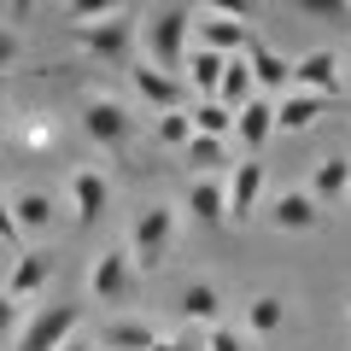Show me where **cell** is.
Masks as SVG:
<instances>
[{
    "mask_svg": "<svg viewBox=\"0 0 351 351\" xmlns=\"http://www.w3.org/2000/svg\"><path fill=\"white\" fill-rule=\"evenodd\" d=\"M152 141H158L164 152H182L193 141V123H188V112H164V117H152Z\"/></svg>",
    "mask_w": 351,
    "mask_h": 351,
    "instance_id": "cell-27",
    "label": "cell"
},
{
    "mask_svg": "<svg viewBox=\"0 0 351 351\" xmlns=\"http://www.w3.org/2000/svg\"><path fill=\"white\" fill-rule=\"evenodd\" d=\"M269 223H276V234H316V228L328 223V211L304 188H281L276 199H269Z\"/></svg>",
    "mask_w": 351,
    "mask_h": 351,
    "instance_id": "cell-12",
    "label": "cell"
},
{
    "mask_svg": "<svg viewBox=\"0 0 351 351\" xmlns=\"http://www.w3.org/2000/svg\"><path fill=\"white\" fill-rule=\"evenodd\" d=\"M258 41V29L246 24V12H228V6H193V47L240 59V53Z\"/></svg>",
    "mask_w": 351,
    "mask_h": 351,
    "instance_id": "cell-4",
    "label": "cell"
},
{
    "mask_svg": "<svg viewBox=\"0 0 351 351\" xmlns=\"http://www.w3.org/2000/svg\"><path fill=\"white\" fill-rule=\"evenodd\" d=\"M59 351H100V346H94V339H88V334H71V339H64Z\"/></svg>",
    "mask_w": 351,
    "mask_h": 351,
    "instance_id": "cell-34",
    "label": "cell"
},
{
    "mask_svg": "<svg viewBox=\"0 0 351 351\" xmlns=\"http://www.w3.org/2000/svg\"><path fill=\"white\" fill-rule=\"evenodd\" d=\"M269 141H276V100H246L234 112V147L246 152V158H258L263 147H269Z\"/></svg>",
    "mask_w": 351,
    "mask_h": 351,
    "instance_id": "cell-16",
    "label": "cell"
},
{
    "mask_svg": "<svg viewBox=\"0 0 351 351\" xmlns=\"http://www.w3.org/2000/svg\"><path fill=\"white\" fill-rule=\"evenodd\" d=\"M135 287H141V269L129 263V252L123 246H106L100 258L88 263V293H94V304H129L135 299Z\"/></svg>",
    "mask_w": 351,
    "mask_h": 351,
    "instance_id": "cell-6",
    "label": "cell"
},
{
    "mask_svg": "<svg viewBox=\"0 0 351 351\" xmlns=\"http://www.w3.org/2000/svg\"><path fill=\"white\" fill-rule=\"evenodd\" d=\"M328 106H334V100H322V94H299V88L281 94V100H276V135H304V129H316L328 117Z\"/></svg>",
    "mask_w": 351,
    "mask_h": 351,
    "instance_id": "cell-18",
    "label": "cell"
},
{
    "mask_svg": "<svg viewBox=\"0 0 351 351\" xmlns=\"http://www.w3.org/2000/svg\"><path fill=\"white\" fill-rule=\"evenodd\" d=\"M18 59H24V36H18V29H12V24H0V76L12 71V64H18Z\"/></svg>",
    "mask_w": 351,
    "mask_h": 351,
    "instance_id": "cell-30",
    "label": "cell"
},
{
    "mask_svg": "<svg viewBox=\"0 0 351 351\" xmlns=\"http://www.w3.org/2000/svg\"><path fill=\"white\" fill-rule=\"evenodd\" d=\"M71 36H76V47H82L88 59H100V64H135L141 6H112V12L94 18V24H76Z\"/></svg>",
    "mask_w": 351,
    "mask_h": 351,
    "instance_id": "cell-2",
    "label": "cell"
},
{
    "mask_svg": "<svg viewBox=\"0 0 351 351\" xmlns=\"http://www.w3.org/2000/svg\"><path fill=\"white\" fill-rule=\"evenodd\" d=\"M152 351H205V339H193L188 328H182V334H158V339H152Z\"/></svg>",
    "mask_w": 351,
    "mask_h": 351,
    "instance_id": "cell-33",
    "label": "cell"
},
{
    "mask_svg": "<svg viewBox=\"0 0 351 351\" xmlns=\"http://www.w3.org/2000/svg\"><path fill=\"white\" fill-rule=\"evenodd\" d=\"M18 328H24V304H12L0 293V339H18Z\"/></svg>",
    "mask_w": 351,
    "mask_h": 351,
    "instance_id": "cell-32",
    "label": "cell"
},
{
    "mask_svg": "<svg viewBox=\"0 0 351 351\" xmlns=\"http://www.w3.org/2000/svg\"><path fill=\"white\" fill-rule=\"evenodd\" d=\"M346 211H351V193H346Z\"/></svg>",
    "mask_w": 351,
    "mask_h": 351,
    "instance_id": "cell-38",
    "label": "cell"
},
{
    "mask_svg": "<svg viewBox=\"0 0 351 351\" xmlns=\"http://www.w3.org/2000/svg\"><path fill=\"white\" fill-rule=\"evenodd\" d=\"M129 88H135V100L152 106L158 117H164V112H188V82L170 76V71H158V64H147V59L129 64Z\"/></svg>",
    "mask_w": 351,
    "mask_h": 351,
    "instance_id": "cell-8",
    "label": "cell"
},
{
    "mask_svg": "<svg viewBox=\"0 0 351 351\" xmlns=\"http://www.w3.org/2000/svg\"><path fill=\"white\" fill-rule=\"evenodd\" d=\"M47 281H53V252L47 246H24L12 258V269H6V281H0V293L12 304H29V299L47 293Z\"/></svg>",
    "mask_w": 351,
    "mask_h": 351,
    "instance_id": "cell-11",
    "label": "cell"
},
{
    "mask_svg": "<svg viewBox=\"0 0 351 351\" xmlns=\"http://www.w3.org/2000/svg\"><path fill=\"white\" fill-rule=\"evenodd\" d=\"M246 100H258V82H252V64H246V53H240V59H228V71H223V88H217V106L240 112Z\"/></svg>",
    "mask_w": 351,
    "mask_h": 351,
    "instance_id": "cell-25",
    "label": "cell"
},
{
    "mask_svg": "<svg viewBox=\"0 0 351 351\" xmlns=\"http://www.w3.org/2000/svg\"><path fill=\"white\" fill-rule=\"evenodd\" d=\"M246 64H252V82H258L263 100H281V94H293V59H287V53H276L263 36L246 47Z\"/></svg>",
    "mask_w": 351,
    "mask_h": 351,
    "instance_id": "cell-14",
    "label": "cell"
},
{
    "mask_svg": "<svg viewBox=\"0 0 351 351\" xmlns=\"http://www.w3.org/2000/svg\"><path fill=\"white\" fill-rule=\"evenodd\" d=\"M170 246H176V205H164V199L141 205V217L129 223V240H123L129 263H135L141 276H152V269L170 263Z\"/></svg>",
    "mask_w": 351,
    "mask_h": 351,
    "instance_id": "cell-3",
    "label": "cell"
},
{
    "mask_svg": "<svg viewBox=\"0 0 351 351\" xmlns=\"http://www.w3.org/2000/svg\"><path fill=\"white\" fill-rule=\"evenodd\" d=\"M188 123L193 135H211V141H234V112L217 100H188Z\"/></svg>",
    "mask_w": 351,
    "mask_h": 351,
    "instance_id": "cell-24",
    "label": "cell"
},
{
    "mask_svg": "<svg viewBox=\"0 0 351 351\" xmlns=\"http://www.w3.org/2000/svg\"><path fill=\"white\" fill-rule=\"evenodd\" d=\"M64 193H71V217L82 228H94L106 211H112V176L94 170V164H76L71 182H64Z\"/></svg>",
    "mask_w": 351,
    "mask_h": 351,
    "instance_id": "cell-10",
    "label": "cell"
},
{
    "mask_svg": "<svg viewBox=\"0 0 351 351\" xmlns=\"http://www.w3.org/2000/svg\"><path fill=\"white\" fill-rule=\"evenodd\" d=\"M71 334H82V304H41V311L18 328L12 351H59Z\"/></svg>",
    "mask_w": 351,
    "mask_h": 351,
    "instance_id": "cell-7",
    "label": "cell"
},
{
    "mask_svg": "<svg viewBox=\"0 0 351 351\" xmlns=\"http://www.w3.org/2000/svg\"><path fill=\"white\" fill-rule=\"evenodd\" d=\"M287 328V299L281 293H252L246 299V339H276Z\"/></svg>",
    "mask_w": 351,
    "mask_h": 351,
    "instance_id": "cell-23",
    "label": "cell"
},
{
    "mask_svg": "<svg viewBox=\"0 0 351 351\" xmlns=\"http://www.w3.org/2000/svg\"><path fill=\"white\" fill-rule=\"evenodd\" d=\"M223 71H228V59H223V53L188 47V64H182V82H188V94H193V100H217V88H223Z\"/></svg>",
    "mask_w": 351,
    "mask_h": 351,
    "instance_id": "cell-20",
    "label": "cell"
},
{
    "mask_svg": "<svg viewBox=\"0 0 351 351\" xmlns=\"http://www.w3.org/2000/svg\"><path fill=\"white\" fill-rule=\"evenodd\" d=\"M228 152H234V141H211V135H193L188 147H182V158H188V164H193L199 176H217V170L228 164Z\"/></svg>",
    "mask_w": 351,
    "mask_h": 351,
    "instance_id": "cell-26",
    "label": "cell"
},
{
    "mask_svg": "<svg viewBox=\"0 0 351 351\" xmlns=\"http://www.w3.org/2000/svg\"><path fill=\"white\" fill-rule=\"evenodd\" d=\"M293 88H299V94L339 100V88H346V53H334V47H311L304 59H293Z\"/></svg>",
    "mask_w": 351,
    "mask_h": 351,
    "instance_id": "cell-9",
    "label": "cell"
},
{
    "mask_svg": "<svg viewBox=\"0 0 351 351\" xmlns=\"http://www.w3.org/2000/svg\"><path fill=\"white\" fill-rule=\"evenodd\" d=\"M0 135H6V94H0Z\"/></svg>",
    "mask_w": 351,
    "mask_h": 351,
    "instance_id": "cell-35",
    "label": "cell"
},
{
    "mask_svg": "<svg viewBox=\"0 0 351 351\" xmlns=\"http://www.w3.org/2000/svg\"><path fill=\"white\" fill-rule=\"evenodd\" d=\"M158 334H164V328H152L147 316H117V322H106L100 334H94V346H100V351H152Z\"/></svg>",
    "mask_w": 351,
    "mask_h": 351,
    "instance_id": "cell-19",
    "label": "cell"
},
{
    "mask_svg": "<svg viewBox=\"0 0 351 351\" xmlns=\"http://www.w3.org/2000/svg\"><path fill=\"white\" fill-rule=\"evenodd\" d=\"M182 211H188L199 228H223L228 223V188H223V176H193L188 188H182Z\"/></svg>",
    "mask_w": 351,
    "mask_h": 351,
    "instance_id": "cell-15",
    "label": "cell"
},
{
    "mask_svg": "<svg viewBox=\"0 0 351 351\" xmlns=\"http://www.w3.org/2000/svg\"><path fill=\"white\" fill-rule=\"evenodd\" d=\"M188 47H193V6H147L141 12V59L158 64V71L182 76L188 64Z\"/></svg>",
    "mask_w": 351,
    "mask_h": 351,
    "instance_id": "cell-1",
    "label": "cell"
},
{
    "mask_svg": "<svg viewBox=\"0 0 351 351\" xmlns=\"http://www.w3.org/2000/svg\"><path fill=\"white\" fill-rule=\"evenodd\" d=\"M346 316H351V287H346Z\"/></svg>",
    "mask_w": 351,
    "mask_h": 351,
    "instance_id": "cell-37",
    "label": "cell"
},
{
    "mask_svg": "<svg viewBox=\"0 0 351 351\" xmlns=\"http://www.w3.org/2000/svg\"><path fill=\"white\" fill-rule=\"evenodd\" d=\"M0 246L24 252V234H18V217H12V193H0Z\"/></svg>",
    "mask_w": 351,
    "mask_h": 351,
    "instance_id": "cell-31",
    "label": "cell"
},
{
    "mask_svg": "<svg viewBox=\"0 0 351 351\" xmlns=\"http://www.w3.org/2000/svg\"><path fill=\"white\" fill-rule=\"evenodd\" d=\"M346 82H351V47H346Z\"/></svg>",
    "mask_w": 351,
    "mask_h": 351,
    "instance_id": "cell-36",
    "label": "cell"
},
{
    "mask_svg": "<svg viewBox=\"0 0 351 351\" xmlns=\"http://www.w3.org/2000/svg\"><path fill=\"white\" fill-rule=\"evenodd\" d=\"M176 311H182V328H205V334H211L217 316H223V293H217L211 281H188L182 299H176Z\"/></svg>",
    "mask_w": 351,
    "mask_h": 351,
    "instance_id": "cell-21",
    "label": "cell"
},
{
    "mask_svg": "<svg viewBox=\"0 0 351 351\" xmlns=\"http://www.w3.org/2000/svg\"><path fill=\"white\" fill-rule=\"evenodd\" d=\"M53 141H59L53 117H47V112H29V117H24V152L36 158V152H41V147H53Z\"/></svg>",
    "mask_w": 351,
    "mask_h": 351,
    "instance_id": "cell-28",
    "label": "cell"
},
{
    "mask_svg": "<svg viewBox=\"0 0 351 351\" xmlns=\"http://www.w3.org/2000/svg\"><path fill=\"white\" fill-rule=\"evenodd\" d=\"M12 217H18V234H47L53 223H59V205H53V193L47 188H24V193H12Z\"/></svg>",
    "mask_w": 351,
    "mask_h": 351,
    "instance_id": "cell-22",
    "label": "cell"
},
{
    "mask_svg": "<svg viewBox=\"0 0 351 351\" xmlns=\"http://www.w3.org/2000/svg\"><path fill=\"white\" fill-rule=\"evenodd\" d=\"M82 135L100 152H129V141H135V112H129V100H117V94H88L82 100Z\"/></svg>",
    "mask_w": 351,
    "mask_h": 351,
    "instance_id": "cell-5",
    "label": "cell"
},
{
    "mask_svg": "<svg viewBox=\"0 0 351 351\" xmlns=\"http://www.w3.org/2000/svg\"><path fill=\"white\" fill-rule=\"evenodd\" d=\"M304 193H311L322 211H328V205H346V193H351V152H328V158H316Z\"/></svg>",
    "mask_w": 351,
    "mask_h": 351,
    "instance_id": "cell-17",
    "label": "cell"
},
{
    "mask_svg": "<svg viewBox=\"0 0 351 351\" xmlns=\"http://www.w3.org/2000/svg\"><path fill=\"white\" fill-rule=\"evenodd\" d=\"M205 351H252V339H246V334H234V328H223V322H217L211 334H205Z\"/></svg>",
    "mask_w": 351,
    "mask_h": 351,
    "instance_id": "cell-29",
    "label": "cell"
},
{
    "mask_svg": "<svg viewBox=\"0 0 351 351\" xmlns=\"http://www.w3.org/2000/svg\"><path fill=\"white\" fill-rule=\"evenodd\" d=\"M223 188H228V223H246V217L263 205L269 176H263V164H258V158H240V164H228Z\"/></svg>",
    "mask_w": 351,
    "mask_h": 351,
    "instance_id": "cell-13",
    "label": "cell"
}]
</instances>
